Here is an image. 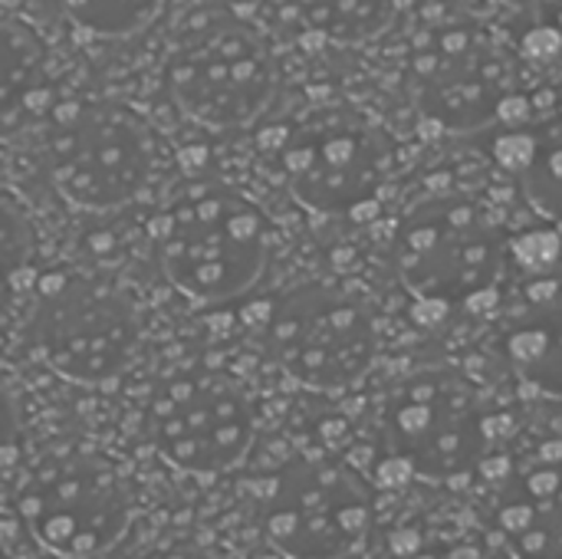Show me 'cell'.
<instances>
[{"label":"cell","instance_id":"1","mask_svg":"<svg viewBox=\"0 0 562 559\" xmlns=\"http://www.w3.org/2000/svg\"><path fill=\"white\" fill-rule=\"evenodd\" d=\"M151 254L178 297L224 306L263 280L273 257V221L250 191L224 178H191L155 214Z\"/></svg>","mask_w":562,"mask_h":559},{"label":"cell","instance_id":"2","mask_svg":"<svg viewBox=\"0 0 562 559\" xmlns=\"http://www.w3.org/2000/svg\"><path fill=\"white\" fill-rule=\"evenodd\" d=\"M510 260L504 221L474 194H428L392 231L395 280L422 316L491 306Z\"/></svg>","mask_w":562,"mask_h":559},{"label":"cell","instance_id":"3","mask_svg":"<svg viewBox=\"0 0 562 559\" xmlns=\"http://www.w3.org/2000/svg\"><path fill=\"white\" fill-rule=\"evenodd\" d=\"M40 152L49 188L82 214H115L142 201L171 165L158 125L122 99L56 109Z\"/></svg>","mask_w":562,"mask_h":559},{"label":"cell","instance_id":"4","mask_svg":"<svg viewBox=\"0 0 562 559\" xmlns=\"http://www.w3.org/2000/svg\"><path fill=\"white\" fill-rule=\"evenodd\" d=\"M270 40L240 13L201 10L171 36L161 82L171 105L204 132L254 125L277 96Z\"/></svg>","mask_w":562,"mask_h":559},{"label":"cell","instance_id":"5","mask_svg":"<svg viewBox=\"0 0 562 559\" xmlns=\"http://www.w3.org/2000/svg\"><path fill=\"white\" fill-rule=\"evenodd\" d=\"M286 194L326 221H369L385 204L398 148L385 125L352 105L306 112L277 145Z\"/></svg>","mask_w":562,"mask_h":559},{"label":"cell","instance_id":"6","mask_svg":"<svg viewBox=\"0 0 562 559\" xmlns=\"http://www.w3.org/2000/svg\"><path fill=\"white\" fill-rule=\"evenodd\" d=\"M26 339L56 376L102 385L132 366L142 343V316L115 280L59 270L36 287Z\"/></svg>","mask_w":562,"mask_h":559},{"label":"cell","instance_id":"7","mask_svg":"<svg viewBox=\"0 0 562 559\" xmlns=\"http://www.w3.org/2000/svg\"><path fill=\"white\" fill-rule=\"evenodd\" d=\"M267 356L293 382L316 392H346L366 379L379 353L369 303L336 283H300L277 293L260 320Z\"/></svg>","mask_w":562,"mask_h":559},{"label":"cell","instance_id":"8","mask_svg":"<svg viewBox=\"0 0 562 559\" xmlns=\"http://www.w3.org/2000/svg\"><path fill=\"white\" fill-rule=\"evenodd\" d=\"M408 82L418 115L448 135L520 125L517 66L507 46L477 23L435 26L412 53Z\"/></svg>","mask_w":562,"mask_h":559},{"label":"cell","instance_id":"9","mask_svg":"<svg viewBox=\"0 0 562 559\" xmlns=\"http://www.w3.org/2000/svg\"><path fill=\"white\" fill-rule=\"evenodd\" d=\"M382 432L392 455L418 474L451 481L477 465L491 441V418L471 379L454 369H418L389 389Z\"/></svg>","mask_w":562,"mask_h":559},{"label":"cell","instance_id":"10","mask_svg":"<svg viewBox=\"0 0 562 559\" xmlns=\"http://www.w3.org/2000/svg\"><path fill=\"white\" fill-rule=\"evenodd\" d=\"M148 432L165 461L194 474L234 468L254 445V402L224 369H178L148 402Z\"/></svg>","mask_w":562,"mask_h":559},{"label":"cell","instance_id":"11","mask_svg":"<svg viewBox=\"0 0 562 559\" xmlns=\"http://www.w3.org/2000/svg\"><path fill=\"white\" fill-rule=\"evenodd\" d=\"M20 514L46 550L86 559L125 534L132 497L109 461L79 455L40 468L20 494Z\"/></svg>","mask_w":562,"mask_h":559},{"label":"cell","instance_id":"12","mask_svg":"<svg viewBox=\"0 0 562 559\" xmlns=\"http://www.w3.org/2000/svg\"><path fill=\"white\" fill-rule=\"evenodd\" d=\"M372 524L369 488L336 461H296L267 511V537L290 559L346 557Z\"/></svg>","mask_w":562,"mask_h":559},{"label":"cell","instance_id":"13","mask_svg":"<svg viewBox=\"0 0 562 559\" xmlns=\"http://www.w3.org/2000/svg\"><path fill=\"white\" fill-rule=\"evenodd\" d=\"M56 105L53 53L36 26L16 13L3 16V76H0V125L13 138L43 128Z\"/></svg>","mask_w":562,"mask_h":559},{"label":"cell","instance_id":"14","mask_svg":"<svg viewBox=\"0 0 562 559\" xmlns=\"http://www.w3.org/2000/svg\"><path fill=\"white\" fill-rule=\"evenodd\" d=\"M501 353L530 389L562 399V293L530 297L504 323Z\"/></svg>","mask_w":562,"mask_h":559},{"label":"cell","instance_id":"15","mask_svg":"<svg viewBox=\"0 0 562 559\" xmlns=\"http://www.w3.org/2000/svg\"><path fill=\"white\" fill-rule=\"evenodd\" d=\"M504 161L520 185L524 201L550 224H562V112L533 125H510L497 138Z\"/></svg>","mask_w":562,"mask_h":559},{"label":"cell","instance_id":"16","mask_svg":"<svg viewBox=\"0 0 562 559\" xmlns=\"http://www.w3.org/2000/svg\"><path fill=\"white\" fill-rule=\"evenodd\" d=\"M293 10L316 36L359 46L382 36L395 23L398 0H293Z\"/></svg>","mask_w":562,"mask_h":559},{"label":"cell","instance_id":"17","mask_svg":"<svg viewBox=\"0 0 562 559\" xmlns=\"http://www.w3.org/2000/svg\"><path fill=\"white\" fill-rule=\"evenodd\" d=\"M56 16L92 40H128L145 33L168 0H49Z\"/></svg>","mask_w":562,"mask_h":559},{"label":"cell","instance_id":"18","mask_svg":"<svg viewBox=\"0 0 562 559\" xmlns=\"http://www.w3.org/2000/svg\"><path fill=\"white\" fill-rule=\"evenodd\" d=\"M524 3H527L537 36L550 49H562V0H524Z\"/></svg>","mask_w":562,"mask_h":559},{"label":"cell","instance_id":"19","mask_svg":"<svg viewBox=\"0 0 562 559\" xmlns=\"http://www.w3.org/2000/svg\"><path fill=\"white\" fill-rule=\"evenodd\" d=\"M415 474H418V471H415L405 458L392 455V458H385V461L375 468V484H379V488H389V491H402Z\"/></svg>","mask_w":562,"mask_h":559},{"label":"cell","instance_id":"20","mask_svg":"<svg viewBox=\"0 0 562 559\" xmlns=\"http://www.w3.org/2000/svg\"><path fill=\"white\" fill-rule=\"evenodd\" d=\"M392 554L402 559H412L415 554H422V534L418 530H398L392 537Z\"/></svg>","mask_w":562,"mask_h":559},{"label":"cell","instance_id":"21","mask_svg":"<svg viewBox=\"0 0 562 559\" xmlns=\"http://www.w3.org/2000/svg\"><path fill=\"white\" fill-rule=\"evenodd\" d=\"M448 559H477V550L474 547H454Z\"/></svg>","mask_w":562,"mask_h":559}]
</instances>
